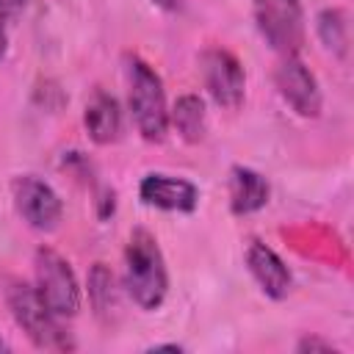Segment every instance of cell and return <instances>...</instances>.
Segmentation results:
<instances>
[{
  "label": "cell",
  "mask_w": 354,
  "mask_h": 354,
  "mask_svg": "<svg viewBox=\"0 0 354 354\" xmlns=\"http://www.w3.org/2000/svg\"><path fill=\"white\" fill-rule=\"evenodd\" d=\"M88 296L100 315H108L116 310V279L105 263H97L88 274Z\"/></svg>",
  "instance_id": "9a60e30c"
},
{
  "label": "cell",
  "mask_w": 354,
  "mask_h": 354,
  "mask_svg": "<svg viewBox=\"0 0 354 354\" xmlns=\"http://www.w3.org/2000/svg\"><path fill=\"white\" fill-rule=\"evenodd\" d=\"M36 293L44 307L58 318H72L80 310V288L72 266L53 249L36 252Z\"/></svg>",
  "instance_id": "277c9868"
},
{
  "label": "cell",
  "mask_w": 354,
  "mask_h": 354,
  "mask_svg": "<svg viewBox=\"0 0 354 354\" xmlns=\"http://www.w3.org/2000/svg\"><path fill=\"white\" fill-rule=\"evenodd\" d=\"M274 80H277L279 97L299 116L315 119L321 113V88H318V80L304 66V61L299 55H282V61L277 64Z\"/></svg>",
  "instance_id": "ba28073f"
},
{
  "label": "cell",
  "mask_w": 354,
  "mask_h": 354,
  "mask_svg": "<svg viewBox=\"0 0 354 354\" xmlns=\"http://www.w3.org/2000/svg\"><path fill=\"white\" fill-rule=\"evenodd\" d=\"M158 8H163V11H177L180 8V0H152Z\"/></svg>",
  "instance_id": "ac0fdd59"
},
{
  "label": "cell",
  "mask_w": 354,
  "mask_h": 354,
  "mask_svg": "<svg viewBox=\"0 0 354 354\" xmlns=\"http://www.w3.org/2000/svg\"><path fill=\"white\" fill-rule=\"evenodd\" d=\"M199 69H202V80L207 94L213 97V102L218 108L235 111L243 102V91H246V75L241 61L221 47H210L202 53L199 58Z\"/></svg>",
  "instance_id": "8992f818"
},
{
  "label": "cell",
  "mask_w": 354,
  "mask_h": 354,
  "mask_svg": "<svg viewBox=\"0 0 354 354\" xmlns=\"http://www.w3.org/2000/svg\"><path fill=\"white\" fill-rule=\"evenodd\" d=\"M6 301L17 326L28 335V340L41 351H69L75 348L69 332L61 326V318L53 315L39 299L36 288L25 282H11L6 290Z\"/></svg>",
  "instance_id": "3957f363"
},
{
  "label": "cell",
  "mask_w": 354,
  "mask_h": 354,
  "mask_svg": "<svg viewBox=\"0 0 354 354\" xmlns=\"http://www.w3.org/2000/svg\"><path fill=\"white\" fill-rule=\"evenodd\" d=\"M0 348H8V346H6V343H3V340H0Z\"/></svg>",
  "instance_id": "ffe728a7"
},
{
  "label": "cell",
  "mask_w": 354,
  "mask_h": 354,
  "mask_svg": "<svg viewBox=\"0 0 354 354\" xmlns=\"http://www.w3.org/2000/svg\"><path fill=\"white\" fill-rule=\"evenodd\" d=\"M318 36L324 41V47L329 53H335L337 58L346 55L348 50V25L340 8H324L318 14Z\"/></svg>",
  "instance_id": "5bb4252c"
},
{
  "label": "cell",
  "mask_w": 354,
  "mask_h": 354,
  "mask_svg": "<svg viewBox=\"0 0 354 354\" xmlns=\"http://www.w3.org/2000/svg\"><path fill=\"white\" fill-rule=\"evenodd\" d=\"M299 351H335L332 348V343H326V340H318V337H304V340H299V346H296Z\"/></svg>",
  "instance_id": "2e32d148"
},
{
  "label": "cell",
  "mask_w": 354,
  "mask_h": 354,
  "mask_svg": "<svg viewBox=\"0 0 354 354\" xmlns=\"http://www.w3.org/2000/svg\"><path fill=\"white\" fill-rule=\"evenodd\" d=\"M169 122L174 124V130L180 133L183 141L188 144H199L205 138V127H207V116H205V102L196 94H183L174 108L169 111Z\"/></svg>",
  "instance_id": "4fadbf2b"
},
{
  "label": "cell",
  "mask_w": 354,
  "mask_h": 354,
  "mask_svg": "<svg viewBox=\"0 0 354 354\" xmlns=\"http://www.w3.org/2000/svg\"><path fill=\"white\" fill-rule=\"evenodd\" d=\"M268 183L263 174L246 166H235L230 171V210L235 216H249L268 202Z\"/></svg>",
  "instance_id": "7c38bea8"
},
{
  "label": "cell",
  "mask_w": 354,
  "mask_h": 354,
  "mask_svg": "<svg viewBox=\"0 0 354 354\" xmlns=\"http://www.w3.org/2000/svg\"><path fill=\"white\" fill-rule=\"evenodd\" d=\"M83 122H86V130H88L94 144H113L122 136L119 102L111 94H105V91H94L91 94V100L86 102Z\"/></svg>",
  "instance_id": "8fae6325"
},
{
  "label": "cell",
  "mask_w": 354,
  "mask_h": 354,
  "mask_svg": "<svg viewBox=\"0 0 354 354\" xmlns=\"http://www.w3.org/2000/svg\"><path fill=\"white\" fill-rule=\"evenodd\" d=\"M260 36L282 55H296L304 44V14L299 0H252Z\"/></svg>",
  "instance_id": "5b68a950"
},
{
  "label": "cell",
  "mask_w": 354,
  "mask_h": 354,
  "mask_svg": "<svg viewBox=\"0 0 354 354\" xmlns=\"http://www.w3.org/2000/svg\"><path fill=\"white\" fill-rule=\"evenodd\" d=\"M138 196L149 207L177 210V213H191L199 202L196 185L183 177H171V174H147L138 185Z\"/></svg>",
  "instance_id": "9c48e42d"
},
{
  "label": "cell",
  "mask_w": 354,
  "mask_h": 354,
  "mask_svg": "<svg viewBox=\"0 0 354 354\" xmlns=\"http://www.w3.org/2000/svg\"><path fill=\"white\" fill-rule=\"evenodd\" d=\"M8 50V36H6V28H3V19H0V58L6 55Z\"/></svg>",
  "instance_id": "d6986e66"
},
{
  "label": "cell",
  "mask_w": 354,
  "mask_h": 354,
  "mask_svg": "<svg viewBox=\"0 0 354 354\" xmlns=\"http://www.w3.org/2000/svg\"><path fill=\"white\" fill-rule=\"evenodd\" d=\"M14 207L25 218V224L39 232L55 230L64 216V205H61L58 194L44 180H39L33 174L14 180Z\"/></svg>",
  "instance_id": "52a82bcc"
},
{
  "label": "cell",
  "mask_w": 354,
  "mask_h": 354,
  "mask_svg": "<svg viewBox=\"0 0 354 354\" xmlns=\"http://www.w3.org/2000/svg\"><path fill=\"white\" fill-rule=\"evenodd\" d=\"M28 0H0V19H11L25 8Z\"/></svg>",
  "instance_id": "e0dca14e"
},
{
  "label": "cell",
  "mask_w": 354,
  "mask_h": 354,
  "mask_svg": "<svg viewBox=\"0 0 354 354\" xmlns=\"http://www.w3.org/2000/svg\"><path fill=\"white\" fill-rule=\"evenodd\" d=\"M124 288L141 310H158L169 290L163 252L152 232L133 230L124 249Z\"/></svg>",
  "instance_id": "6da1fadb"
},
{
  "label": "cell",
  "mask_w": 354,
  "mask_h": 354,
  "mask_svg": "<svg viewBox=\"0 0 354 354\" xmlns=\"http://www.w3.org/2000/svg\"><path fill=\"white\" fill-rule=\"evenodd\" d=\"M246 268L249 274L254 277V282L260 285V290L271 299H285L290 293V285H293V277H290V268L282 263V257L266 246L263 241H252L246 246Z\"/></svg>",
  "instance_id": "30bf717a"
},
{
  "label": "cell",
  "mask_w": 354,
  "mask_h": 354,
  "mask_svg": "<svg viewBox=\"0 0 354 354\" xmlns=\"http://www.w3.org/2000/svg\"><path fill=\"white\" fill-rule=\"evenodd\" d=\"M127 102H130V113L133 122L141 133L144 141H163L166 130H169V108H166V94H163V83L155 75V69L136 58L127 55Z\"/></svg>",
  "instance_id": "7a4b0ae2"
}]
</instances>
